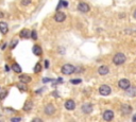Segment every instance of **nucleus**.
Wrapping results in <instances>:
<instances>
[{
  "instance_id": "nucleus-1",
  "label": "nucleus",
  "mask_w": 136,
  "mask_h": 122,
  "mask_svg": "<svg viewBox=\"0 0 136 122\" xmlns=\"http://www.w3.org/2000/svg\"><path fill=\"white\" fill-rule=\"evenodd\" d=\"M125 60H126V57L123 53H121V52H119V53H116L113 57V63L117 66H119V65H122L123 63H125Z\"/></svg>"
},
{
  "instance_id": "nucleus-2",
  "label": "nucleus",
  "mask_w": 136,
  "mask_h": 122,
  "mask_svg": "<svg viewBox=\"0 0 136 122\" xmlns=\"http://www.w3.org/2000/svg\"><path fill=\"white\" fill-rule=\"evenodd\" d=\"M61 71H62L63 74H65V75H70V74L76 72V67L74 65H71V64H65L62 67Z\"/></svg>"
},
{
  "instance_id": "nucleus-3",
  "label": "nucleus",
  "mask_w": 136,
  "mask_h": 122,
  "mask_svg": "<svg viewBox=\"0 0 136 122\" xmlns=\"http://www.w3.org/2000/svg\"><path fill=\"white\" fill-rule=\"evenodd\" d=\"M99 92H100V94L102 95H108L111 92H112V88L108 85H101L100 88H99Z\"/></svg>"
},
{
  "instance_id": "nucleus-4",
  "label": "nucleus",
  "mask_w": 136,
  "mask_h": 122,
  "mask_svg": "<svg viewBox=\"0 0 136 122\" xmlns=\"http://www.w3.org/2000/svg\"><path fill=\"white\" fill-rule=\"evenodd\" d=\"M118 86L120 87L121 89L126 90V89H128L129 87L131 86V83H130V81H129L128 79H121V80L118 82Z\"/></svg>"
},
{
  "instance_id": "nucleus-5",
  "label": "nucleus",
  "mask_w": 136,
  "mask_h": 122,
  "mask_svg": "<svg viewBox=\"0 0 136 122\" xmlns=\"http://www.w3.org/2000/svg\"><path fill=\"white\" fill-rule=\"evenodd\" d=\"M44 111H45V114H46V115L51 116V115H53L54 112H55V107L53 106V104H47V105L45 106V108H44Z\"/></svg>"
},
{
  "instance_id": "nucleus-6",
  "label": "nucleus",
  "mask_w": 136,
  "mask_h": 122,
  "mask_svg": "<svg viewBox=\"0 0 136 122\" xmlns=\"http://www.w3.org/2000/svg\"><path fill=\"white\" fill-rule=\"evenodd\" d=\"M81 109H82L83 114H90L94 109V106H93V104H90V103H85L82 105Z\"/></svg>"
},
{
  "instance_id": "nucleus-7",
  "label": "nucleus",
  "mask_w": 136,
  "mask_h": 122,
  "mask_svg": "<svg viewBox=\"0 0 136 122\" xmlns=\"http://www.w3.org/2000/svg\"><path fill=\"white\" fill-rule=\"evenodd\" d=\"M78 10H79L81 13H87V12H89V10H90V6H89L87 3H85V2H80V3L78 4Z\"/></svg>"
},
{
  "instance_id": "nucleus-8",
  "label": "nucleus",
  "mask_w": 136,
  "mask_h": 122,
  "mask_svg": "<svg viewBox=\"0 0 136 122\" xmlns=\"http://www.w3.org/2000/svg\"><path fill=\"white\" fill-rule=\"evenodd\" d=\"M121 112L123 116H128L132 112V107L129 104H122L121 105Z\"/></svg>"
},
{
  "instance_id": "nucleus-9",
  "label": "nucleus",
  "mask_w": 136,
  "mask_h": 122,
  "mask_svg": "<svg viewBox=\"0 0 136 122\" xmlns=\"http://www.w3.org/2000/svg\"><path fill=\"white\" fill-rule=\"evenodd\" d=\"M102 117H103V119H104L105 121H111V120H113V118H114V111H113V110H110V109H107V110H105V111L103 112Z\"/></svg>"
},
{
  "instance_id": "nucleus-10",
  "label": "nucleus",
  "mask_w": 136,
  "mask_h": 122,
  "mask_svg": "<svg viewBox=\"0 0 136 122\" xmlns=\"http://www.w3.org/2000/svg\"><path fill=\"white\" fill-rule=\"evenodd\" d=\"M54 20L57 22H63L66 20V15L63 12H58L55 15H54Z\"/></svg>"
},
{
  "instance_id": "nucleus-11",
  "label": "nucleus",
  "mask_w": 136,
  "mask_h": 122,
  "mask_svg": "<svg viewBox=\"0 0 136 122\" xmlns=\"http://www.w3.org/2000/svg\"><path fill=\"white\" fill-rule=\"evenodd\" d=\"M65 108L67 110H74L76 108V103L74 100H67L65 102Z\"/></svg>"
},
{
  "instance_id": "nucleus-12",
  "label": "nucleus",
  "mask_w": 136,
  "mask_h": 122,
  "mask_svg": "<svg viewBox=\"0 0 136 122\" xmlns=\"http://www.w3.org/2000/svg\"><path fill=\"white\" fill-rule=\"evenodd\" d=\"M108 71H110L108 67L107 66H104V65L100 66V67H99V69H98V73L100 74V75H106L108 73Z\"/></svg>"
},
{
  "instance_id": "nucleus-13",
  "label": "nucleus",
  "mask_w": 136,
  "mask_h": 122,
  "mask_svg": "<svg viewBox=\"0 0 136 122\" xmlns=\"http://www.w3.org/2000/svg\"><path fill=\"white\" fill-rule=\"evenodd\" d=\"M0 32L2 34H6L9 32V25L4 21H0Z\"/></svg>"
},
{
  "instance_id": "nucleus-14",
  "label": "nucleus",
  "mask_w": 136,
  "mask_h": 122,
  "mask_svg": "<svg viewBox=\"0 0 136 122\" xmlns=\"http://www.w3.org/2000/svg\"><path fill=\"white\" fill-rule=\"evenodd\" d=\"M19 80H20V82L27 84V83H30L32 81V77L30 75H28V74H20L19 75Z\"/></svg>"
},
{
  "instance_id": "nucleus-15",
  "label": "nucleus",
  "mask_w": 136,
  "mask_h": 122,
  "mask_svg": "<svg viewBox=\"0 0 136 122\" xmlns=\"http://www.w3.org/2000/svg\"><path fill=\"white\" fill-rule=\"evenodd\" d=\"M19 36L22 37V38H29V37L31 36V33H30V31H29L28 29H23V30L20 31Z\"/></svg>"
},
{
  "instance_id": "nucleus-16",
  "label": "nucleus",
  "mask_w": 136,
  "mask_h": 122,
  "mask_svg": "<svg viewBox=\"0 0 136 122\" xmlns=\"http://www.w3.org/2000/svg\"><path fill=\"white\" fill-rule=\"evenodd\" d=\"M32 51H33V53H34L35 55H37V56L42 55V53H43V50H42L41 46H38V45H35V46L33 47V49H32Z\"/></svg>"
},
{
  "instance_id": "nucleus-17",
  "label": "nucleus",
  "mask_w": 136,
  "mask_h": 122,
  "mask_svg": "<svg viewBox=\"0 0 136 122\" xmlns=\"http://www.w3.org/2000/svg\"><path fill=\"white\" fill-rule=\"evenodd\" d=\"M126 94L129 95V97H134V95L136 94V87H129L128 89H126Z\"/></svg>"
},
{
  "instance_id": "nucleus-18",
  "label": "nucleus",
  "mask_w": 136,
  "mask_h": 122,
  "mask_svg": "<svg viewBox=\"0 0 136 122\" xmlns=\"http://www.w3.org/2000/svg\"><path fill=\"white\" fill-rule=\"evenodd\" d=\"M32 107H33V103L31 101H28V102H26V104H25L23 110L25 111H30L32 109Z\"/></svg>"
},
{
  "instance_id": "nucleus-19",
  "label": "nucleus",
  "mask_w": 136,
  "mask_h": 122,
  "mask_svg": "<svg viewBox=\"0 0 136 122\" xmlns=\"http://www.w3.org/2000/svg\"><path fill=\"white\" fill-rule=\"evenodd\" d=\"M12 69H13V71H15L16 73H21V67L18 65L17 63H14L13 65H12Z\"/></svg>"
},
{
  "instance_id": "nucleus-20",
  "label": "nucleus",
  "mask_w": 136,
  "mask_h": 122,
  "mask_svg": "<svg viewBox=\"0 0 136 122\" xmlns=\"http://www.w3.org/2000/svg\"><path fill=\"white\" fill-rule=\"evenodd\" d=\"M17 87H18V89L21 90V91H27V86H26V83H19V84H17Z\"/></svg>"
},
{
  "instance_id": "nucleus-21",
  "label": "nucleus",
  "mask_w": 136,
  "mask_h": 122,
  "mask_svg": "<svg viewBox=\"0 0 136 122\" xmlns=\"http://www.w3.org/2000/svg\"><path fill=\"white\" fill-rule=\"evenodd\" d=\"M41 70H42V65L39 63H37V64L35 65V67H34V72L35 73H38V72H41Z\"/></svg>"
},
{
  "instance_id": "nucleus-22",
  "label": "nucleus",
  "mask_w": 136,
  "mask_h": 122,
  "mask_svg": "<svg viewBox=\"0 0 136 122\" xmlns=\"http://www.w3.org/2000/svg\"><path fill=\"white\" fill-rule=\"evenodd\" d=\"M60 3H61V4H59V7H61V6H65V7L68 6V2L65 1V0H61Z\"/></svg>"
},
{
  "instance_id": "nucleus-23",
  "label": "nucleus",
  "mask_w": 136,
  "mask_h": 122,
  "mask_svg": "<svg viewBox=\"0 0 136 122\" xmlns=\"http://www.w3.org/2000/svg\"><path fill=\"white\" fill-rule=\"evenodd\" d=\"M31 38H32V39H37V33H36L35 30H33V31L31 32Z\"/></svg>"
},
{
  "instance_id": "nucleus-24",
  "label": "nucleus",
  "mask_w": 136,
  "mask_h": 122,
  "mask_svg": "<svg viewBox=\"0 0 136 122\" xmlns=\"http://www.w3.org/2000/svg\"><path fill=\"white\" fill-rule=\"evenodd\" d=\"M70 82L72 84H80L81 82H82V80H80V79H72V80H70Z\"/></svg>"
},
{
  "instance_id": "nucleus-25",
  "label": "nucleus",
  "mask_w": 136,
  "mask_h": 122,
  "mask_svg": "<svg viewBox=\"0 0 136 122\" xmlns=\"http://www.w3.org/2000/svg\"><path fill=\"white\" fill-rule=\"evenodd\" d=\"M32 0H21V4L22 5H29L31 3Z\"/></svg>"
},
{
  "instance_id": "nucleus-26",
  "label": "nucleus",
  "mask_w": 136,
  "mask_h": 122,
  "mask_svg": "<svg viewBox=\"0 0 136 122\" xmlns=\"http://www.w3.org/2000/svg\"><path fill=\"white\" fill-rule=\"evenodd\" d=\"M17 43H18V40H17V39H15L14 41H12V42H11V46H10V47H11V49L15 48V46L17 45Z\"/></svg>"
},
{
  "instance_id": "nucleus-27",
  "label": "nucleus",
  "mask_w": 136,
  "mask_h": 122,
  "mask_svg": "<svg viewBox=\"0 0 136 122\" xmlns=\"http://www.w3.org/2000/svg\"><path fill=\"white\" fill-rule=\"evenodd\" d=\"M6 93H7V91H3V92H1V93H0V101H1L4 97H5V95H6Z\"/></svg>"
},
{
  "instance_id": "nucleus-28",
  "label": "nucleus",
  "mask_w": 136,
  "mask_h": 122,
  "mask_svg": "<svg viewBox=\"0 0 136 122\" xmlns=\"http://www.w3.org/2000/svg\"><path fill=\"white\" fill-rule=\"evenodd\" d=\"M82 70H83V68H82V67H77V68H76V72H78V73L82 72Z\"/></svg>"
},
{
  "instance_id": "nucleus-29",
  "label": "nucleus",
  "mask_w": 136,
  "mask_h": 122,
  "mask_svg": "<svg viewBox=\"0 0 136 122\" xmlns=\"http://www.w3.org/2000/svg\"><path fill=\"white\" fill-rule=\"evenodd\" d=\"M11 121H12V122H16V121H21V118H19V117H17V118H12V119H11Z\"/></svg>"
},
{
  "instance_id": "nucleus-30",
  "label": "nucleus",
  "mask_w": 136,
  "mask_h": 122,
  "mask_svg": "<svg viewBox=\"0 0 136 122\" xmlns=\"http://www.w3.org/2000/svg\"><path fill=\"white\" fill-rule=\"evenodd\" d=\"M32 121H33V122H42L43 120H42V119H39V118H34Z\"/></svg>"
},
{
  "instance_id": "nucleus-31",
  "label": "nucleus",
  "mask_w": 136,
  "mask_h": 122,
  "mask_svg": "<svg viewBox=\"0 0 136 122\" xmlns=\"http://www.w3.org/2000/svg\"><path fill=\"white\" fill-rule=\"evenodd\" d=\"M45 67H46V68H48V67H49V62H48L47 59L45 60Z\"/></svg>"
},
{
  "instance_id": "nucleus-32",
  "label": "nucleus",
  "mask_w": 136,
  "mask_h": 122,
  "mask_svg": "<svg viewBox=\"0 0 136 122\" xmlns=\"http://www.w3.org/2000/svg\"><path fill=\"white\" fill-rule=\"evenodd\" d=\"M132 121H133V122H136V114L132 117Z\"/></svg>"
},
{
  "instance_id": "nucleus-33",
  "label": "nucleus",
  "mask_w": 136,
  "mask_h": 122,
  "mask_svg": "<svg viewBox=\"0 0 136 122\" xmlns=\"http://www.w3.org/2000/svg\"><path fill=\"white\" fill-rule=\"evenodd\" d=\"M50 81V79H44V82L45 83H46V82H49Z\"/></svg>"
},
{
  "instance_id": "nucleus-34",
  "label": "nucleus",
  "mask_w": 136,
  "mask_h": 122,
  "mask_svg": "<svg viewBox=\"0 0 136 122\" xmlns=\"http://www.w3.org/2000/svg\"><path fill=\"white\" fill-rule=\"evenodd\" d=\"M133 16H134V18H135V19H136V10H135V11H134V14H133Z\"/></svg>"
},
{
  "instance_id": "nucleus-35",
  "label": "nucleus",
  "mask_w": 136,
  "mask_h": 122,
  "mask_svg": "<svg viewBox=\"0 0 136 122\" xmlns=\"http://www.w3.org/2000/svg\"><path fill=\"white\" fill-rule=\"evenodd\" d=\"M3 16V13H0V17H2Z\"/></svg>"
}]
</instances>
